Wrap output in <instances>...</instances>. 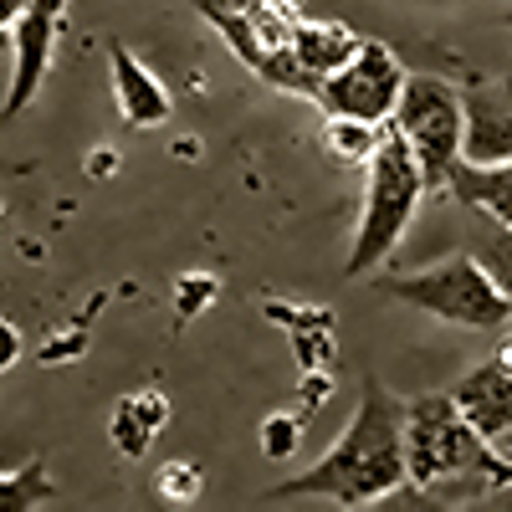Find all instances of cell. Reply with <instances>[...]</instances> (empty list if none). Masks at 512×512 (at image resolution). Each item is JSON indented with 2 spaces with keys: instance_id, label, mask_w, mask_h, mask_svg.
<instances>
[{
  "instance_id": "obj_12",
  "label": "cell",
  "mask_w": 512,
  "mask_h": 512,
  "mask_svg": "<svg viewBox=\"0 0 512 512\" xmlns=\"http://www.w3.org/2000/svg\"><path fill=\"white\" fill-rule=\"evenodd\" d=\"M164 420H169V400H164V390H154V384H149V390H134V395H123L113 405L108 436H113V446L123 456H144L154 446Z\"/></svg>"
},
{
  "instance_id": "obj_8",
  "label": "cell",
  "mask_w": 512,
  "mask_h": 512,
  "mask_svg": "<svg viewBox=\"0 0 512 512\" xmlns=\"http://www.w3.org/2000/svg\"><path fill=\"white\" fill-rule=\"evenodd\" d=\"M451 400L461 405V415L472 420L487 441L512 436V344H502L477 369H466L451 384Z\"/></svg>"
},
{
  "instance_id": "obj_11",
  "label": "cell",
  "mask_w": 512,
  "mask_h": 512,
  "mask_svg": "<svg viewBox=\"0 0 512 512\" xmlns=\"http://www.w3.org/2000/svg\"><path fill=\"white\" fill-rule=\"evenodd\" d=\"M441 195H451L466 210H477V216H492V221L512 226V159H487V164L461 159Z\"/></svg>"
},
{
  "instance_id": "obj_19",
  "label": "cell",
  "mask_w": 512,
  "mask_h": 512,
  "mask_svg": "<svg viewBox=\"0 0 512 512\" xmlns=\"http://www.w3.org/2000/svg\"><path fill=\"white\" fill-rule=\"evenodd\" d=\"M297 446H303V415H272L267 425H262V451L267 456H292Z\"/></svg>"
},
{
  "instance_id": "obj_15",
  "label": "cell",
  "mask_w": 512,
  "mask_h": 512,
  "mask_svg": "<svg viewBox=\"0 0 512 512\" xmlns=\"http://www.w3.org/2000/svg\"><path fill=\"white\" fill-rule=\"evenodd\" d=\"M62 497V487L52 482L47 461H26L21 472H0V512H36V507H52Z\"/></svg>"
},
{
  "instance_id": "obj_25",
  "label": "cell",
  "mask_w": 512,
  "mask_h": 512,
  "mask_svg": "<svg viewBox=\"0 0 512 512\" xmlns=\"http://www.w3.org/2000/svg\"><path fill=\"white\" fill-rule=\"evenodd\" d=\"M0 226H6V200H0Z\"/></svg>"
},
{
  "instance_id": "obj_24",
  "label": "cell",
  "mask_w": 512,
  "mask_h": 512,
  "mask_svg": "<svg viewBox=\"0 0 512 512\" xmlns=\"http://www.w3.org/2000/svg\"><path fill=\"white\" fill-rule=\"evenodd\" d=\"M16 175H31V164H16V159H0V180H16Z\"/></svg>"
},
{
  "instance_id": "obj_1",
  "label": "cell",
  "mask_w": 512,
  "mask_h": 512,
  "mask_svg": "<svg viewBox=\"0 0 512 512\" xmlns=\"http://www.w3.org/2000/svg\"><path fill=\"white\" fill-rule=\"evenodd\" d=\"M410 487L405 472V400H395L379 379H364L354 420L308 472H297L267 492V502L323 497L333 507H374Z\"/></svg>"
},
{
  "instance_id": "obj_26",
  "label": "cell",
  "mask_w": 512,
  "mask_h": 512,
  "mask_svg": "<svg viewBox=\"0 0 512 512\" xmlns=\"http://www.w3.org/2000/svg\"><path fill=\"white\" fill-rule=\"evenodd\" d=\"M497 456H502V461H507V466H512V451H497Z\"/></svg>"
},
{
  "instance_id": "obj_13",
  "label": "cell",
  "mask_w": 512,
  "mask_h": 512,
  "mask_svg": "<svg viewBox=\"0 0 512 512\" xmlns=\"http://www.w3.org/2000/svg\"><path fill=\"white\" fill-rule=\"evenodd\" d=\"M354 47H359V36L344 21H303L292 31V57H297V67H303L313 82H323Z\"/></svg>"
},
{
  "instance_id": "obj_9",
  "label": "cell",
  "mask_w": 512,
  "mask_h": 512,
  "mask_svg": "<svg viewBox=\"0 0 512 512\" xmlns=\"http://www.w3.org/2000/svg\"><path fill=\"white\" fill-rule=\"evenodd\" d=\"M466 108V139L461 159L487 164V159H512V82L502 77H477L461 88Z\"/></svg>"
},
{
  "instance_id": "obj_4",
  "label": "cell",
  "mask_w": 512,
  "mask_h": 512,
  "mask_svg": "<svg viewBox=\"0 0 512 512\" xmlns=\"http://www.w3.org/2000/svg\"><path fill=\"white\" fill-rule=\"evenodd\" d=\"M492 441L461 415V405L446 395H420L405 405V472L410 487H446L461 477H487ZM492 492V487H487Z\"/></svg>"
},
{
  "instance_id": "obj_2",
  "label": "cell",
  "mask_w": 512,
  "mask_h": 512,
  "mask_svg": "<svg viewBox=\"0 0 512 512\" xmlns=\"http://www.w3.org/2000/svg\"><path fill=\"white\" fill-rule=\"evenodd\" d=\"M425 195L431 190H425V175H420L410 144L400 139L395 123H384L379 149L364 164V210L354 226V246H349V277H369L390 262V251L405 241Z\"/></svg>"
},
{
  "instance_id": "obj_10",
  "label": "cell",
  "mask_w": 512,
  "mask_h": 512,
  "mask_svg": "<svg viewBox=\"0 0 512 512\" xmlns=\"http://www.w3.org/2000/svg\"><path fill=\"white\" fill-rule=\"evenodd\" d=\"M108 67H113V98H118V113L128 128H159L169 123L175 103H169L164 82L123 47V41H108Z\"/></svg>"
},
{
  "instance_id": "obj_21",
  "label": "cell",
  "mask_w": 512,
  "mask_h": 512,
  "mask_svg": "<svg viewBox=\"0 0 512 512\" xmlns=\"http://www.w3.org/2000/svg\"><path fill=\"white\" fill-rule=\"evenodd\" d=\"M190 6L210 21V26H216V21H226V16H236V11H246L251 6V0H190Z\"/></svg>"
},
{
  "instance_id": "obj_5",
  "label": "cell",
  "mask_w": 512,
  "mask_h": 512,
  "mask_svg": "<svg viewBox=\"0 0 512 512\" xmlns=\"http://www.w3.org/2000/svg\"><path fill=\"white\" fill-rule=\"evenodd\" d=\"M390 123L400 128V139L410 144L420 175H425V190L441 195L446 180H451V169L461 164V139H466L461 88H451L446 77L410 72L405 88H400V103L390 113Z\"/></svg>"
},
{
  "instance_id": "obj_20",
  "label": "cell",
  "mask_w": 512,
  "mask_h": 512,
  "mask_svg": "<svg viewBox=\"0 0 512 512\" xmlns=\"http://www.w3.org/2000/svg\"><path fill=\"white\" fill-rule=\"evenodd\" d=\"M21 354H26V338H21V328H16L11 318H0V374L16 369V364H21Z\"/></svg>"
},
{
  "instance_id": "obj_3",
  "label": "cell",
  "mask_w": 512,
  "mask_h": 512,
  "mask_svg": "<svg viewBox=\"0 0 512 512\" xmlns=\"http://www.w3.org/2000/svg\"><path fill=\"white\" fill-rule=\"evenodd\" d=\"M384 287H390V297H400V303L431 313L451 328H466V333H502L512 323V297L487 277V267L472 251H456L446 262L420 267V272H400Z\"/></svg>"
},
{
  "instance_id": "obj_22",
  "label": "cell",
  "mask_w": 512,
  "mask_h": 512,
  "mask_svg": "<svg viewBox=\"0 0 512 512\" xmlns=\"http://www.w3.org/2000/svg\"><path fill=\"white\" fill-rule=\"evenodd\" d=\"M113 169H118V154L113 149H93L88 154V175L98 180V175H113Z\"/></svg>"
},
{
  "instance_id": "obj_6",
  "label": "cell",
  "mask_w": 512,
  "mask_h": 512,
  "mask_svg": "<svg viewBox=\"0 0 512 512\" xmlns=\"http://www.w3.org/2000/svg\"><path fill=\"white\" fill-rule=\"evenodd\" d=\"M405 77L410 72L400 67V57L384 47V41H364L359 36V47L318 82V103H323V113H349V118H364V123H390Z\"/></svg>"
},
{
  "instance_id": "obj_23",
  "label": "cell",
  "mask_w": 512,
  "mask_h": 512,
  "mask_svg": "<svg viewBox=\"0 0 512 512\" xmlns=\"http://www.w3.org/2000/svg\"><path fill=\"white\" fill-rule=\"evenodd\" d=\"M26 6H31V0H0V36H11V26L21 21Z\"/></svg>"
},
{
  "instance_id": "obj_18",
  "label": "cell",
  "mask_w": 512,
  "mask_h": 512,
  "mask_svg": "<svg viewBox=\"0 0 512 512\" xmlns=\"http://www.w3.org/2000/svg\"><path fill=\"white\" fill-rule=\"evenodd\" d=\"M216 277H210V272H190V277H180L175 282V313L180 318H200L210 303H216Z\"/></svg>"
},
{
  "instance_id": "obj_17",
  "label": "cell",
  "mask_w": 512,
  "mask_h": 512,
  "mask_svg": "<svg viewBox=\"0 0 512 512\" xmlns=\"http://www.w3.org/2000/svg\"><path fill=\"white\" fill-rule=\"evenodd\" d=\"M154 492H159V502H169V507L200 502V492H205V466H200V461H164L159 472H154Z\"/></svg>"
},
{
  "instance_id": "obj_7",
  "label": "cell",
  "mask_w": 512,
  "mask_h": 512,
  "mask_svg": "<svg viewBox=\"0 0 512 512\" xmlns=\"http://www.w3.org/2000/svg\"><path fill=\"white\" fill-rule=\"evenodd\" d=\"M62 21H67L62 11H52V6H41V0H31V6L21 11V21L11 26V52H16V62H11L6 103H0V118H6V123L36 103L41 82H47V72H52V57H57Z\"/></svg>"
},
{
  "instance_id": "obj_16",
  "label": "cell",
  "mask_w": 512,
  "mask_h": 512,
  "mask_svg": "<svg viewBox=\"0 0 512 512\" xmlns=\"http://www.w3.org/2000/svg\"><path fill=\"white\" fill-rule=\"evenodd\" d=\"M472 256L487 267V277L512 297V226L482 216V236H477V251H472Z\"/></svg>"
},
{
  "instance_id": "obj_14",
  "label": "cell",
  "mask_w": 512,
  "mask_h": 512,
  "mask_svg": "<svg viewBox=\"0 0 512 512\" xmlns=\"http://www.w3.org/2000/svg\"><path fill=\"white\" fill-rule=\"evenodd\" d=\"M379 134H384V123H364V118H349V113H328L323 118V154L333 164H344V169H364L379 149Z\"/></svg>"
}]
</instances>
